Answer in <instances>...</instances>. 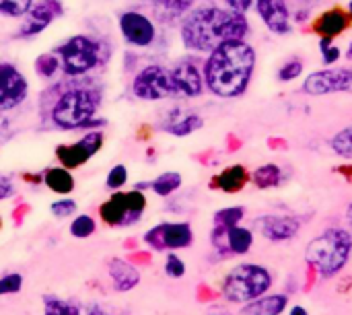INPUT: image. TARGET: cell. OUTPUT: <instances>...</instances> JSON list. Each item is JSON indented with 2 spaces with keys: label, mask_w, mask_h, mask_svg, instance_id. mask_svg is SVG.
<instances>
[{
  "label": "cell",
  "mask_w": 352,
  "mask_h": 315,
  "mask_svg": "<svg viewBox=\"0 0 352 315\" xmlns=\"http://www.w3.org/2000/svg\"><path fill=\"white\" fill-rule=\"evenodd\" d=\"M60 68L68 76H80L99 66L101 60V43L89 35H74L66 39L58 50Z\"/></svg>",
  "instance_id": "cell-6"
},
{
  "label": "cell",
  "mask_w": 352,
  "mask_h": 315,
  "mask_svg": "<svg viewBox=\"0 0 352 315\" xmlns=\"http://www.w3.org/2000/svg\"><path fill=\"white\" fill-rule=\"evenodd\" d=\"M346 225H349V231L352 233V202L346 206Z\"/></svg>",
  "instance_id": "cell-44"
},
{
  "label": "cell",
  "mask_w": 352,
  "mask_h": 315,
  "mask_svg": "<svg viewBox=\"0 0 352 315\" xmlns=\"http://www.w3.org/2000/svg\"><path fill=\"white\" fill-rule=\"evenodd\" d=\"M45 184L50 190L58 192V194H68L74 190V180L70 175V171L66 167H54L45 171Z\"/></svg>",
  "instance_id": "cell-26"
},
{
  "label": "cell",
  "mask_w": 352,
  "mask_h": 315,
  "mask_svg": "<svg viewBox=\"0 0 352 315\" xmlns=\"http://www.w3.org/2000/svg\"><path fill=\"white\" fill-rule=\"evenodd\" d=\"M80 305L60 299L56 295L43 297V315H80Z\"/></svg>",
  "instance_id": "cell-31"
},
{
  "label": "cell",
  "mask_w": 352,
  "mask_h": 315,
  "mask_svg": "<svg viewBox=\"0 0 352 315\" xmlns=\"http://www.w3.org/2000/svg\"><path fill=\"white\" fill-rule=\"evenodd\" d=\"M12 192H14V190H12V184H10L4 175H0V200L8 198Z\"/></svg>",
  "instance_id": "cell-42"
},
{
  "label": "cell",
  "mask_w": 352,
  "mask_h": 315,
  "mask_svg": "<svg viewBox=\"0 0 352 315\" xmlns=\"http://www.w3.org/2000/svg\"><path fill=\"white\" fill-rule=\"evenodd\" d=\"M248 184V171L243 165H233L227 167L219 177H217V186L225 192H237L243 190V186Z\"/></svg>",
  "instance_id": "cell-24"
},
{
  "label": "cell",
  "mask_w": 352,
  "mask_h": 315,
  "mask_svg": "<svg viewBox=\"0 0 352 315\" xmlns=\"http://www.w3.org/2000/svg\"><path fill=\"white\" fill-rule=\"evenodd\" d=\"M245 215H248L245 206L235 204V206H225V208L217 210L214 217H212V221H214L217 227H235V225H241L243 223Z\"/></svg>",
  "instance_id": "cell-30"
},
{
  "label": "cell",
  "mask_w": 352,
  "mask_h": 315,
  "mask_svg": "<svg viewBox=\"0 0 352 315\" xmlns=\"http://www.w3.org/2000/svg\"><path fill=\"white\" fill-rule=\"evenodd\" d=\"M101 144H103V136L99 132H89L78 142L58 149V159L62 161V165L66 169H72V167H78L85 161H89L101 149Z\"/></svg>",
  "instance_id": "cell-18"
},
{
  "label": "cell",
  "mask_w": 352,
  "mask_h": 315,
  "mask_svg": "<svg viewBox=\"0 0 352 315\" xmlns=\"http://www.w3.org/2000/svg\"><path fill=\"white\" fill-rule=\"evenodd\" d=\"M33 0H0V14L4 17H25Z\"/></svg>",
  "instance_id": "cell-34"
},
{
  "label": "cell",
  "mask_w": 352,
  "mask_h": 315,
  "mask_svg": "<svg viewBox=\"0 0 352 315\" xmlns=\"http://www.w3.org/2000/svg\"><path fill=\"white\" fill-rule=\"evenodd\" d=\"M62 14H64V6L60 0H37L25 12V21L21 23L19 35L21 37H33V35L45 31Z\"/></svg>",
  "instance_id": "cell-16"
},
{
  "label": "cell",
  "mask_w": 352,
  "mask_h": 315,
  "mask_svg": "<svg viewBox=\"0 0 352 315\" xmlns=\"http://www.w3.org/2000/svg\"><path fill=\"white\" fill-rule=\"evenodd\" d=\"M29 85L10 62H0V111H10L27 99Z\"/></svg>",
  "instance_id": "cell-14"
},
{
  "label": "cell",
  "mask_w": 352,
  "mask_h": 315,
  "mask_svg": "<svg viewBox=\"0 0 352 315\" xmlns=\"http://www.w3.org/2000/svg\"><path fill=\"white\" fill-rule=\"evenodd\" d=\"M169 76H171L173 93H175V95H182V97H186V99L200 97V95L206 91L202 68H200L194 60H190V58L177 62V64L169 70Z\"/></svg>",
  "instance_id": "cell-15"
},
{
  "label": "cell",
  "mask_w": 352,
  "mask_h": 315,
  "mask_svg": "<svg viewBox=\"0 0 352 315\" xmlns=\"http://www.w3.org/2000/svg\"><path fill=\"white\" fill-rule=\"evenodd\" d=\"M132 93L142 101H161L175 95L169 70L159 64L144 66L132 80Z\"/></svg>",
  "instance_id": "cell-9"
},
{
  "label": "cell",
  "mask_w": 352,
  "mask_h": 315,
  "mask_svg": "<svg viewBox=\"0 0 352 315\" xmlns=\"http://www.w3.org/2000/svg\"><path fill=\"white\" fill-rule=\"evenodd\" d=\"M182 184H184L182 173H177V171H165V173H161L159 177H155V180L148 184V188H151L157 196L167 198V196L175 194V192L182 188Z\"/></svg>",
  "instance_id": "cell-25"
},
{
  "label": "cell",
  "mask_w": 352,
  "mask_h": 315,
  "mask_svg": "<svg viewBox=\"0 0 352 315\" xmlns=\"http://www.w3.org/2000/svg\"><path fill=\"white\" fill-rule=\"evenodd\" d=\"M99 107V97L91 89H70L52 107V122L62 130H80L91 124Z\"/></svg>",
  "instance_id": "cell-5"
},
{
  "label": "cell",
  "mask_w": 352,
  "mask_h": 315,
  "mask_svg": "<svg viewBox=\"0 0 352 315\" xmlns=\"http://www.w3.org/2000/svg\"><path fill=\"white\" fill-rule=\"evenodd\" d=\"M50 210L56 219H66V217H72L76 213V202L74 200H56L50 206Z\"/></svg>",
  "instance_id": "cell-39"
},
{
  "label": "cell",
  "mask_w": 352,
  "mask_h": 315,
  "mask_svg": "<svg viewBox=\"0 0 352 315\" xmlns=\"http://www.w3.org/2000/svg\"><path fill=\"white\" fill-rule=\"evenodd\" d=\"M352 25V19L349 17L346 8L340 6H332L324 12H320L314 19V31L318 33V37H338L342 35L349 27Z\"/></svg>",
  "instance_id": "cell-19"
},
{
  "label": "cell",
  "mask_w": 352,
  "mask_h": 315,
  "mask_svg": "<svg viewBox=\"0 0 352 315\" xmlns=\"http://www.w3.org/2000/svg\"><path fill=\"white\" fill-rule=\"evenodd\" d=\"M95 229H97V225H95V221H93L89 215H78V217L72 221V225H70V233H72L76 239H87V237H91V235L95 233Z\"/></svg>",
  "instance_id": "cell-33"
},
{
  "label": "cell",
  "mask_w": 352,
  "mask_h": 315,
  "mask_svg": "<svg viewBox=\"0 0 352 315\" xmlns=\"http://www.w3.org/2000/svg\"><path fill=\"white\" fill-rule=\"evenodd\" d=\"M289 315H309V312H307L303 305H295V307H291Z\"/></svg>",
  "instance_id": "cell-43"
},
{
  "label": "cell",
  "mask_w": 352,
  "mask_h": 315,
  "mask_svg": "<svg viewBox=\"0 0 352 315\" xmlns=\"http://www.w3.org/2000/svg\"><path fill=\"white\" fill-rule=\"evenodd\" d=\"M165 274L169 279H182L186 274V262L177 254H167L165 260Z\"/></svg>",
  "instance_id": "cell-36"
},
{
  "label": "cell",
  "mask_w": 352,
  "mask_h": 315,
  "mask_svg": "<svg viewBox=\"0 0 352 315\" xmlns=\"http://www.w3.org/2000/svg\"><path fill=\"white\" fill-rule=\"evenodd\" d=\"M346 12H349V17L352 19V0H349V2H346Z\"/></svg>",
  "instance_id": "cell-46"
},
{
  "label": "cell",
  "mask_w": 352,
  "mask_h": 315,
  "mask_svg": "<svg viewBox=\"0 0 352 315\" xmlns=\"http://www.w3.org/2000/svg\"><path fill=\"white\" fill-rule=\"evenodd\" d=\"M318 50H320V58L324 66H336L342 58V47L334 43V37H320Z\"/></svg>",
  "instance_id": "cell-32"
},
{
  "label": "cell",
  "mask_w": 352,
  "mask_h": 315,
  "mask_svg": "<svg viewBox=\"0 0 352 315\" xmlns=\"http://www.w3.org/2000/svg\"><path fill=\"white\" fill-rule=\"evenodd\" d=\"M155 2H159V0H155Z\"/></svg>",
  "instance_id": "cell-47"
},
{
  "label": "cell",
  "mask_w": 352,
  "mask_h": 315,
  "mask_svg": "<svg viewBox=\"0 0 352 315\" xmlns=\"http://www.w3.org/2000/svg\"><path fill=\"white\" fill-rule=\"evenodd\" d=\"M194 8V0H159V17L165 21L184 19Z\"/></svg>",
  "instance_id": "cell-27"
},
{
  "label": "cell",
  "mask_w": 352,
  "mask_h": 315,
  "mask_svg": "<svg viewBox=\"0 0 352 315\" xmlns=\"http://www.w3.org/2000/svg\"><path fill=\"white\" fill-rule=\"evenodd\" d=\"M274 285V276L270 272V268L262 266V264H239L235 268H231L221 285V293L223 299L227 303H235V305H245L262 295H266Z\"/></svg>",
  "instance_id": "cell-4"
},
{
  "label": "cell",
  "mask_w": 352,
  "mask_h": 315,
  "mask_svg": "<svg viewBox=\"0 0 352 315\" xmlns=\"http://www.w3.org/2000/svg\"><path fill=\"white\" fill-rule=\"evenodd\" d=\"M225 4L227 8L241 12V14H248L250 10H254V0H225Z\"/></svg>",
  "instance_id": "cell-41"
},
{
  "label": "cell",
  "mask_w": 352,
  "mask_h": 315,
  "mask_svg": "<svg viewBox=\"0 0 352 315\" xmlns=\"http://www.w3.org/2000/svg\"><path fill=\"white\" fill-rule=\"evenodd\" d=\"M289 307V297L285 293H266L245 305H241L239 315H283Z\"/></svg>",
  "instance_id": "cell-22"
},
{
  "label": "cell",
  "mask_w": 352,
  "mask_h": 315,
  "mask_svg": "<svg viewBox=\"0 0 352 315\" xmlns=\"http://www.w3.org/2000/svg\"><path fill=\"white\" fill-rule=\"evenodd\" d=\"M254 10L270 33L278 37L293 33V8L289 0H254Z\"/></svg>",
  "instance_id": "cell-12"
},
{
  "label": "cell",
  "mask_w": 352,
  "mask_h": 315,
  "mask_svg": "<svg viewBox=\"0 0 352 315\" xmlns=\"http://www.w3.org/2000/svg\"><path fill=\"white\" fill-rule=\"evenodd\" d=\"M210 241L221 256H248L254 248L256 235L250 227H217L210 233Z\"/></svg>",
  "instance_id": "cell-11"
},
{
  "label": "cell",
  "mask_w": 352,
  "mask_h": 315,
  "mask_svg": "<svg viewBox=\"0 0 352 315\" xmlns=\"http://www.w3.org/2000/svg\"><path fill=\"white\" fill-rule=\"evenodd\" d=\"M260 235L270 243H287L295 239L303 227V219L295 215H262L256 221Z\"/></svg>",
  "instance_id": "cell-13"
},
{
  "label": "cell",
  "mask_w": 352,
  "mask_h": 315,
  "mask_svg": "<svg viewBox=\"0 0 352 315\" xmlns=\"http://www.w3.org/2000/svg\"><path fill=\"white\" fill-rule=\"evenodd\" d=\"M342 56H344V58H346L349 62H352V39H351V41H349V45H346V50L342 52Z\"/></svg>",
  "instance_id": "cell-45"
},
{
  "label": "cell",
  "mask_w": 352,
  "mask_h": 315,
  "mask_svg": "<svg viewBox=\"0 0 352 315\" xmlns=\"http://www.w3.org/2000/svg\"><path fill=\"white\" fill-rule=\"evenodd\" d=\"M204 126V120L202 116L194 113V111H184V109H173L165 124H163V130L171 136H177V138H186L194 132H198L200 128Z\"/></svg>",
  "instance_id": "cell-20"
},
{
  "label": "cell",
  "mask_w": 352,
  "mask_h": 315,
  "mask_svg": "<svg viewBox=\"0 0 352 315\" xmlns=\"http://www.w3.org/2000/svg\"><path fill=\"white\" fill-rule=\"evenodd\" d=\"M258 68V52L248 39H229L208 52L202 74L206 89L221 99L248 93Z\"/></svg>",
  "instance_id": "cell-1"
},
{
  "label": "cell",
  "mask_w": 352,
  "mask_h": 315,
  "mask_svg": "<svg viewBox=\"0 0 352 315\" xmlns=\"http://www.w3.org/2000/svg\"><path fill=\"white\" fill-rule=\"evenodd\" d=\"M291 180V171L278 163H264L252 173V182L258 190H278Z\"/></svg>",
  "instance_id": "cell-23"
},
{
  "label": "cell",
  "mask_w": 352,
  "mask_h": 315,
  "mask_svg": "<svg viewBox=\"0 0 352 315\" xmlns=\"http://www.w3.org/2000/svg\"><path fill=\"white\" fill-rule=\"evenodd\" d=\"M330 149L336 157L352 161V124L346 128L338 130L332 138H330Z\"/></svg>",
  "instance_id": "cell-29"
},
{
  "label": "cell",
  "mask_w": 352,
  "mask_h": 315,
  "mask_svg": "<svg viewBox=\"0 0 352 315\" xmlns=\"http://www.w3.org/2000/svg\"><path fill=\"white\" fill-rule=\"evenodd\" d=\"M120 31L124 39L136 47H148L157 37L155 23L138 10H128L120 17Z\"/></svg>",
  "instance_id": "cell-17"
},
{
  "label": "cell",
  "mask_w": 352,
  "mask_h": 315,
  "mask_svg": "<svg viewBox=\"0 0 352 315\" xmlns=\"http://www.w3.org/2000/svg\"><path fill=\"white\" fill-rule=\"evenodd\" d=\"M305 74V60L299 56H293L289 60H285L278 70H276V78L278 83H295L297 78H301Z\"/></svg>",
  "instance_id": "cell-28"
},
{
  "label": "cell",
  "mask_w": 352,
  "mask_h": 315,
  "mask_svg": "<svg viewBox=\"0 0 352 315\" xmlns=\"http://www.w3.org/2000/svg\"><path fill=\"white\" fill-rule=\"evenodd\" d=\"M126 182H128V169L124 165L111 167V171L107 173V180H105L109 190H120L122 186H126Z\"/></svg>",
  "instance_id": "cell-37"
},
{
  "label": "cell",
  "mask_w": 352,
  "mask_h": 315,
  "mask_svg": "<svg viewBox=\"0 0 352 315\" xmlns=\"http://www.w3.org/2000/svg\"><path fill=\"white\" fill-rule=\"evenodd\" d=\"M352 256V233L344 227H328L305 248V262L322 279L338 276Z\"/></svg>",
  "instance_id": "cell-3"
},
{
  "label": "cell",
  "mask_w": 352,
  "mask_h": 315,
  "mask_svg": "<svg viewBox=\"0 0 352 315\" xmlns=\"http://www.w3.org/2000/svg\"><path fill=\"white\" fill-rule=\"evenodd\" d=\"M23 287V276L21 274H6L0 279V297L4 295H14Z\"/></svg>",
  "instance_id": "cell-38"
},
{
  "label": "cell",
  "mask_w": 352,
  "mask_h": 315,
  "mask_svg": "<svg viewBox=\"0 0 352 315\" xmlns=\"http://www.w3.org/2000/svg\"><path fill=\"white\" fill-rule=\"evenodd\" d=\"M144 241L155 252L186 250L194 243V229L190 223H161L144 233Z\"/></svg>",
  "instance_id": "cell-10"
},
{
  "label": "cell",
  "mask_w": 352,
  "mask_h": 315,
  "mask_svg": "<svg viewBox=\"0 0 352 315\" xmlns=\"http://www.w3.org/2000/svg\"><path fill=\"white\" fill-rule=\"evenodd\" d=\"M35 68L41 76H54L56 70L60 68V58L56 54H43L39 56V60L35 62Z\"/></svg>",
  "instance_id": "cell-35"
},
{
  "label": "cell",
  "mask_w": 352,
  "mask_h": 315,
  "mask_svg": "<svg viewBox=\"0 0 352 315\" xmlns=\"http://www.w3.org/2000/svg\"><path fill=\"white\" fill-rule=\"evenodd\" d=\"M144 208H146V198L140 194V190H134L128 194H116L111 200L105 202L101 215L109 225L128 227V225H136L142 219Z\"/></svg>",
  "instance_id": "cell-8"
},
{
  "label": "cell",
  "mask_w": 352,
  "mask_h": 315,
  "mask_svg": "<svg viewBox=\"0 0 352 315\" xmlns=\"http://www.w3.org/2000/svg\"><path fill=\"white\" fill-rule=\"evenodd\" d=\"M107 272H109V279L118 293H128V291L136 289L140 283V272L136 270V266H132L130 262L120 260V258L109 260Z\"/></svg>",
  "instance_id": "cell-21"
},
{
  "label": "cell",
  "mask_w": 352,
  "mask_h": 315,
  "mask_svg": "<svg viewBox=\"0 0 352 315\" xmlns=\"http://www.w3.org/2000/svg\"><path fill=\"white\" fill-rule=\"evenodd\" d=\"M80 315H124L118 307H109L105 303H89L80 309Z\"/></svg>",
  "instance_id": "cell-40"
},
{
  "label": "cell",
  "mask_w": 352,
  "mask_h": 315,
  "mask_svg": "<svg viewBox=\"0 0 352 315\" xmlns=\"http://www.w3.org/2000/svg\"><path fill=\"white\" fill-rule=\"evenodd\" d=\"M301 91L305 95H311V97L352 93V68L326 66V68L314 70L303 78Z\"/></svg>",
  "instance_id": "cell-7"
},
{
  "label": "cell",
  "mask_w": 352,
  "mask_h": 315,
  "mask_svg": "<svg viewBox=\"0 0 352 315\" xmlns=\"http://www.w3.org/2000/svg\"><path fill=\"white\" fill-rule=\"evenodd\" d=\"M250 33L252 25L248 14L217 4L194 6L179 25L182 43L186 50L198 54H208L229 39H248Z\"/></svg>",
  "instance_id": "cell-2"
}]
</instances>
